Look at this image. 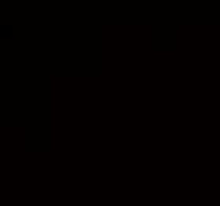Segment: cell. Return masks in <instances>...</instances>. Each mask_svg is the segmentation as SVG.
Returning a JSON list of instances; mask_svg holds the SVG:
<instances>
[]
</instances>
